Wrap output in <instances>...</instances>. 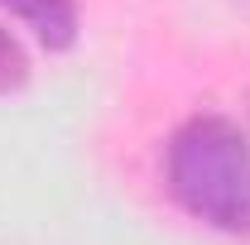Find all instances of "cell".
<instances>
[{"mask_svg":"<svg viewBox=\"0 0 250 245\" xmlns=\"http://www.w3.org/2000/svg\"><path fill=\"white\" fill-rule=\"evenodd\" d=\"M43 48H72L77 43V0H0Z\"/></svg>","mask_w":250,"mask_h":245,"instance_id":"obj_2","label":"cell"},{"mask_svg":"<svg viewBox=\"0 0 250 245\" xmlns=\"http://www.w3.org/2000/svg\"><path fill=\"white\" fill-rule=\"evenodd\" d=\"M29 82V58H24V48L10 39V29H0V96L20 92Z\"/></svg>","mask_w":250,"mask_h":245,"instance_id":"obj_3","label":"cell"},{"mask_svg":"<svg viewBox=\"0 0 250 245\" xmlns=\"http://www.w3.org/2000/svg\"><path fill=\"white\" fill-rule=\"evenodd\" d=\"M246 116H250V96H246Z\"/></svg>","mask_w":250,"mask_h":245,"instance_id":"obj_4","label":"cell"},{"mask_svg":"<svg viewBox=\"0 0 250 245\" xmlns=\"http://www.w3.org/2000/svg\"><path fill=\"white\" fill-rule=\"evenodd\" d=\"M164 178L188 216L226 236H250V140L236 121H183L164 154Z\"/></svg>","mask_w":250,"mask_h":245,"instance_id":"obj_1","label":"cell"}]
</instances>
